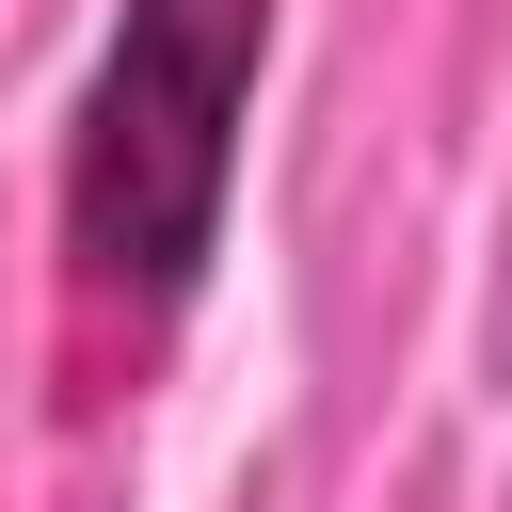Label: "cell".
Here are the masks:
<instances>
[{
	"label": "cell",
	"mask_w": 512,
	"mask_h": 512,
	"mask_svg": "<svg viewBox=\"0 0 512 512\" xmlns=\"http://www.w3.org/2000/svg\"><path fill=\"white\" fill-rule=\"evenodd\" d=\"M272 0H112L80 96H64V288L128 336H176L240 224V128H256Z\"/></svg>",
	"instance_id": "6da1fadb"
}]
</instances>
